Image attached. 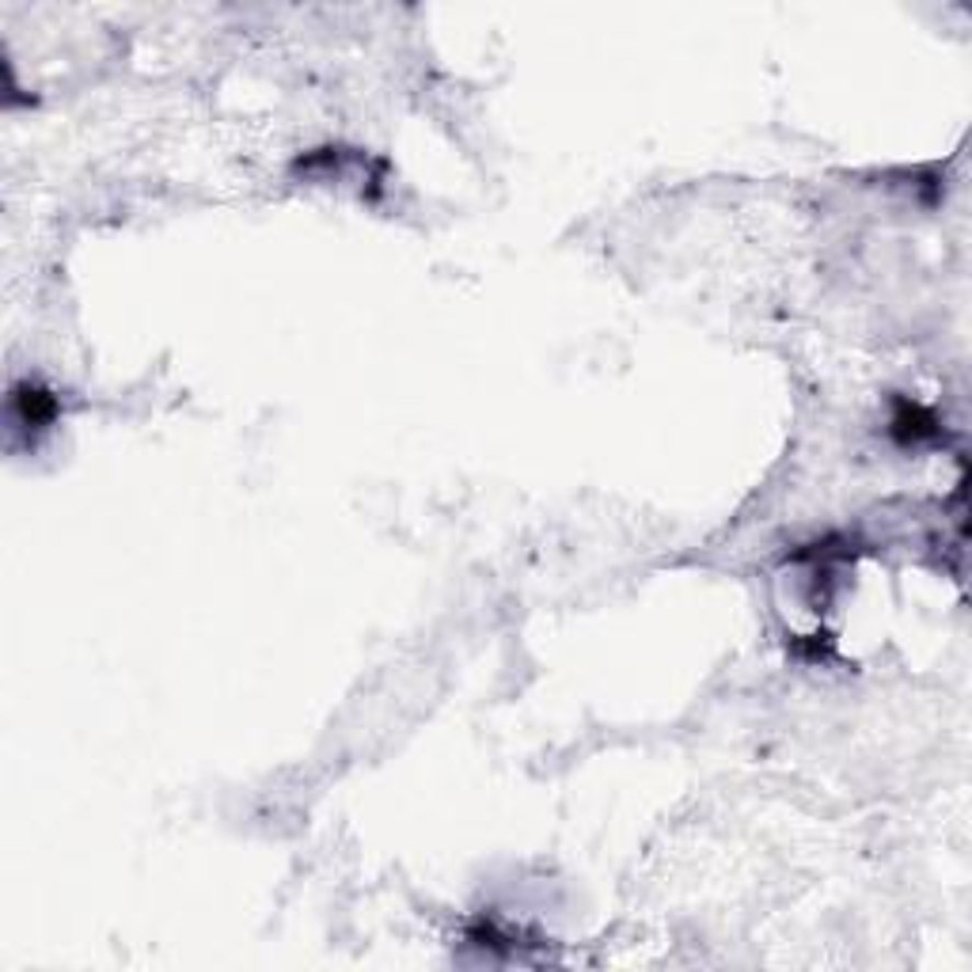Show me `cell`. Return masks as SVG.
I'll return each mask as SVG.
<instances>
[{"instance_id": "obj_1", "label": "cell", "mask_w": 972, "mask_h": 972, "mask_svg": "<svg viewBox=\"0 0 972 972\" xmlns=\"http://www.w3.org/2000/svg\"><path fill=\"white\" fill-rule=\"evenodd\" d=\"M893 433L904 444H924L938 438V418L930 415L927 407H916V403H896V418H893Z\"/></svg>"}]
</instances>
